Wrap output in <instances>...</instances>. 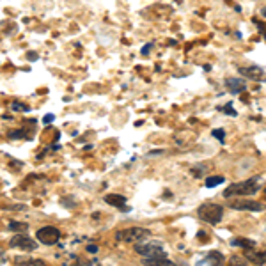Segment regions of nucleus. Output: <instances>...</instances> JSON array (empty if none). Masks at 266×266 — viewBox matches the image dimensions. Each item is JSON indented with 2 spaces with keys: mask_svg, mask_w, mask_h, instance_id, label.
Here are the masks:
<instances>
[{
  "mask_svg": "<svg viewBox=\"0 0 266 266\" xmlns=\"http://www.w3.org/2000/svg\"><path fill=\"white\" fill-rule=\"evenodd\" d=\"M234 245H243V249H250V247H254L252 241H249V239H233Z\"/></svg>",
  "mask_w": 266,
  "mask_h": 266,
  "instance_id": "obj_18",
  "label": "nucleus"
},
{
  "mask_svg": "<svg viewBox=\"0 0 266 266\" xmlns=\"http://www.w3.org/2000/svg\"><path fill=\"white\" fill-rule=\"evenodd\" d=\"M247 259L252 261L254 264H264L266 263V252H256V250H247Z\"/></svg>",
  "mask_w": 266,
  "mask_h": 266,
  "instance_id": "obj_13",
  "label": "nucleus"
},
{
  "mask_svg": "<svg viewBox=\"0 0 266 266\" xmlns=\"http://www.w3.org/2000/svg\"><path fill=\"white\" fill-rule=\"evenodd\" d=\"M45 123H52V121H53V116H52V114H48V116H45Z\"/></svg>",
  "mask_w": 266,
  "mask_h": 266,
  "instance_id": "obj_25",
  "label": "nucleus"
},
{
  "mask_svg": "<svg viewBox=\"0 0 266 266\" xmlns=\"http://www.w3.org/2000/svg\"><path fill=\"white\" fill-rule=\"evenodd\" d=\"M264 197H266V190H264Z\"/></svg>",
  "mask_w": 266,
  "mask_h": 266,
  "instance_id": "obj_30",
  "label": "nucleus"
},
{
  "mask_svg": "<svg viewBox=\"0 0 266 266\" xmlns=\"http://www.w3.org/2000/svg\"><path fill=\"white\" fill-rule=\"evenodd\" d=\"M224 110V112H227V114H231V116H236V112H234V110L233 108H231V106L229 105H227L226 106V108H222Z\"/></svg>",
  "mask_w": 266,
  "mask_h": 266,
  "instance_id": "obj_23",
  "label": "nucleus"
},
{
  "mask_svg": "<svg viewBox=\"0 0 266 266\" xmlns=\"http://www.w3.org/2000/svg\"><path fill=\"white\" fill-rule=\"evenodd\" d=\"M149 48H151V45H146V47H144V50H142L144 55H147V52H149Z\"/></svg>",
  "mask_w": 266,
  "mask_h": 266,
  "instance_id": "obj_27",
  "label": "nucleus"
},
{
  "mask_svg": "<svg viewBox=\"0 0 266 266\" xmlns=\"http://www.w3.org/2000/svg\"><path fill=\"white\" fill-rule=\"evenodd\" d=\"M87 250H89V252H98V247L96 245H89L87 247Z\"/></svg>",
  "mask_w": 266,
  "mask_h": 266,
  "instance_id": "obj_26",
  "label": "nucleus"
},
{
  "mask_svg": "<svg viewBox=\"0 0 266 266\" xmlns=\"http://www.w3.org/2000/svg\"><path fill=\"white\" fill-rule=\"evenodd\" d=\"M222 215H224V208L220 204L208 203L199 208V218L208 224H218L222 220Z\"/></svg>",
  "mask_w": 266,
  "mask_h": 266,
  "instance_id": "obj_2",
  "label": "nucleus"
},
{
  "mask_svg": "<svg viewBox=\"0 0 266 266\" xmlns=\"http://www.w3.org/2000/svg\"><path fill=\"white\" fill-rule=\"evenodd\" d=\"M213 135H215L218 140H224V137H226V131H224V130H215V131H213Z\"/></svg>",
  "mask_w": 266,
  "mask_h": 266,
  "instance_id": "obj_22",
  "label": "nucleus"
},
{
  "mask_svg": "<svg viewBox=\"0 0 266 266\" xmlns=\"http://www.w3.org/2000/svg\"><path fill=\"white\" fill-rule=\"evenodd\" d=\"M70 266H101L98 261H77V264H70Z\"/></svg>",
  "mask_w": 266,
  "mask_h": 266,
  "instance_id": "obj_20",
  "label": "nucleus"
},
{
  "mask_svg": "<svg viewBox=\"0 0 266 266\" xmlns=\"http://www.w3.org/2000/svg\"><path fill=\"white\" fill-rule=\"evenodd\" d=\"M220 183H224V178L222 176H210L206 180V186H208V188H213V186H216V185H220Z\"/></svg>",
  "mask_w": 266,
  "mask_h": 266,
  "instance_id": "obj_16",
  "label": "nucleus"
},
{
  "mask_svg": "<svg viewBox=\"0 0 266 266\" xmlns=\"http://www.w3.org/2000/svg\"><path fill=\"white\" fill-rule=\"evenodd\" d=\"M135 250L144 257H158V256H167L165 250L162 249L160 245H144V243H137Z\"/></svg>",
  "mask_w": 266,
  "mask_h": 266,
  "instance_id": "obj_5",
  "label": "nucleus"
},
{
  "mask_svg": "<svg viewBox=\"0 0 266 266\" xmlns=\"http://www.w3.org/2000/svg\"><path fill=\"white\" fill-rule=\"evenodd\" d=\"M222 264H224V257L218 252H211L210 256L204 257L197 266H222Z\"/></svg>",
  "mask_w": 266,
  "mask_h": 266,
  "instance_id": "obj_11",
  "label": "nucleus"
},
{
  "mask_svg": "<svg viewBox=\"0 0 266 266\" xmlns=\"http://www.w3.org/2000/svg\"><path fill=\"white\" fill-rule=\"evenodd\" d=\"M13 108H14V110H25V112H27V110H29V106L24 105V103H18V101H14V103H13Z\"/></svg>",
  "mask_w": 266,
  "mask_h": 266,
  "instance_id": "obj_21",
  "label": "nucleus"
},
{
  "mask_svg": "<svg viewBox=\"0 0 266 266\" xmlns=\"http://www.w3.org/2000/svg\"><path fill=\"white\" fill-rule=\"evenodd\" d=\"M29 59L34 60V59H37V55H36V53H29Z\"/></svg>",
  "mask_w": 266,
  "mask_h": 266,
  "instance_id": "obj_28",
  "label": "nucleus"
},
{
  "mask_svg": "<svg viewBox=\"0 0 266 266\" xmlns=\"http://www.w3.org/2000/svg\"><path fill=\"white\" fill-rule=\"evenodd\" d=\"M11 247H14V249H24V250H29V252H32V250L37 249L36 241L34 239H30L27 234H16L13 239H11Z\"/></svg>",
  "mask_w": 266,
  "mask_h": 266,
  "instance_id": "obj_6",
  "label": "nucleus"
},
{
  "mask_svg": "<svg viewBox=\"0 0 266 266\" xmlns=\"http://www.w3.org/2000/svg\"><path fill=\"white\" fill-rule=\"evenodd\" d=\"M9 139H25V131H24V130L9 131Z\"/></svg>",
  "mask_w": 266,
  "mask_h": 266,
  "instance_id": "obj_19",
  "label": "nucleus"
},
{
  "mask_svg": "<svg viewBox=\"0 0 266 266\" xmlns=\"http://www.w3.org/2000/svg\"><path fill=\"white\" fill-rule=\"evenodd\" d=\"M226 85H227V89L231 91L233 94H239V93H243L245 91V80H241V78H238V77H233V78H227L226 80Z\"/></svg>",
  "mask_w": 266,
  "mask_h": 266,
  "instance_id": "obj_9",
  "label": "nucleus"
},
{
  "mask_svg": "<svg viewBox=\"0 0 266 266\" xmlns=\"http://www.w3.org/2000/svg\"><path fill=\"white\" fill-rule=\"evenodd\" d=\"M261 13H263V16L266 18V7H264V9H263V11H261Z\"/></svg>",
  "mask_w": 266,
  "mask_h": 266,
  "instance_id": "obj_29",
  "label": "nucleus"
},
{
  "mask_svg": "<svg viewBox=\"0 0 266 266\" xmlns=\"http://www.w3.org/2000/svg\"><path fill=\"white\" fill-rule=\"evenodd\" d=\"M14 266H48V264L41 259H34V257L16 256L14 257Z\"/></svg>",
  "mask_w": 266,
  "mask_h": 266,
  "instance_id": "obj_10",
  "label": "nucleus"
},
{
  "mask_svg": "<svg viewBox=\"0 0 266 266\" xmlns=\"http://www.w3.org/2000/svg\"><path fill=\"white\" fill-rule=\"evenodd\" d=\"M149 236V231L142 229V227H130V229H123L116 234L117 241H124V243H139L140 239Z\"/></svg>",
  "mask_w": 266,
  "mask_h": 266,
  "instance_id": "obj_3",
  "label": "nucleus"
},
{
  "mask_svg": "<svg viewBox=\"0 0 266 266\" xmlns=\"http://www.w3.org/2000/svg\"><path fill=\"white\" fill-rule=\"evenodd\" d=\"M259 190V183L257 180H247L241 183H234L227 186V190H224V197H239V195H254Z\"/></svg>",
  "mask_w": 266,
  "mask_h": 266,
  "instance_id": "obj_1",
  "label": "nucleus"
},
{
  "mask_svg": "<svg viewBox=\"0 0 266 266\" xmlns=\"http://www.w3.org/2000/svg\"><path fill=\"white\" fill-rule=\"evenodd\" d=\"M231 208H233V210H241V211H263L264 210L263 204L257 203V201H243V199L233 201Z\"/></svg>",
  "mask_w": 266,
  "mask_h": 266,
  "instance_id": "obj_7",
  "label": "nucleus"
},
{
  "mask_svg": "<svg viewBox=\"0 0 266 266\" xmlns=\"http://www.w3.org/2000/svg\"><path fill=\"white\" fill-rule=\"evenodd\" d=\"M144 264L147 266H174L167 259V256H158V257H144Z\"/></svg>",
  "mask_w": 266,
  "mask_h": 266,
  "instance_id": "obj_12",
  "label": "nucleus"
},
{
  "mask_svg": "<svg viewBox=\"0 0 266 266\" xmlns=\"http://www.w3.org/2000/svg\"><path fill=\"white\" fill-rule=\"evenodd\" d=\"M4 263H6V252L0 249V264H4Z\"/></svg>",
  "mask_w": 266,
  "mask_h": 266,
  "instance_id": "obj_24",
  "label": "nucleus"
},
{
  "mask_svg": "<svg viewBox=\"0 0 266 266\" xmlns=\"http://www.w3.org/2000/svg\"><path fill=\"white\" fill-rule=\"evenodd\" d=\"M36 236H37V239H39L41 243H45V245H53V243L59 241L60 233H59V229H57V227L45 226V227H41V229L37 231Z\"/></svg>",
  "mask_w": 266,
  "mask_h": 266,
  "instance_id": "obj_4",
  "label": "nucleus"
},
{
  "mask_svg": "<svg viewBox=\"0 0 266 266\" xmlns=\"http://www.w3.org/2000/svg\"><path fill=\"white\" fill-rule=\"evenodd\" d=\"M239 75L241 77H247L250 80H256V82H264L266 80V73L261 70L259 66H249V68H239Z\"/></svg>",
  "mask_w": 266,
  "mask_h": 266,
  "instance_id": "obj_8",
  "label": "nucleus"
},
{
  "mask_svg": "<svg viewBox=\"0 0 266 266\" xmlns=\"http://www.w3.org/2000/svg\"><path fill=\"white\" fill-rule=\"evenodd\" d=\"M9 229L11 231H16V233H25L29 229V224L27 222H11L9 224Z\"/></svg>",
  "mask_w": 266,
  "mask_h": 266,
  "instance_id": "obj_15",
  "label": "nucleus"
},
{
  "mask_svg": "<svg viewBox=\"0 0 266 266\" xmlns=\"http://www.w3.org/2000/svg\"><path fill=\"white\" fill-rule=\"evenodd\" d=\"M227 266H249V264H247L245 259H241V257L234 256V257H231V259L227 261Z\"/></svg>",
  "mask_w": 266,
  "mask_h": 266,
  "instance_id": "obj_17",
  "label": "nucleus"
},
{
  "mask_svg": "<svg viewBox=\"0 0 266 266\" xmlns=\"http://www.w3.org/2000/svg\"><path fill=\"white\" fill-rule=\"evenodd\" d=\"M105 203L112 204V206H116V208H124L126 199H124L123 195H117V193H110V195L105 197Z\"/></svg>",
  "mask_w": 266,
  "mask_h": 266,
  "instance_id": "obj_14",
  "label": "nucleus"
}]
</instances>
